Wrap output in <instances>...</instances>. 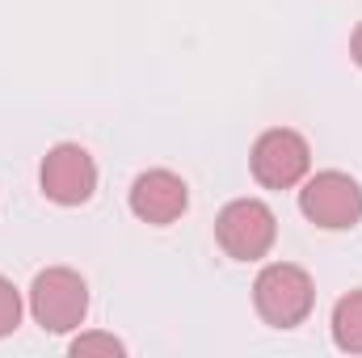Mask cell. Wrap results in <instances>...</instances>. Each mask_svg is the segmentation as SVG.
Masks as SVG:
<instances>
[{
	"instance_id": "11",
	"label": "cell",
	"mask_w": 362,
	"mask_h": 358,
	"mask_svg": "<svg viewBox=\"0 0 362 358\" xmlns=\"http://www.w3.org/2000/svg\"><path fill=\"white\" fill-rule=\"evenodd\" d=\"M350 51H354V64L362 68V25L354 30V38H350Z\"/></svg>"
},
{
	"instance_id": "8",
	"label": "cell",
	"mask_w": 362,
	"mask_h": 358,
	"mask_svg": "<svg viewBox=\"0 0 362 358\" xmlns=\"http://www.w3.org/2000/svg\"><path fill=\"white\" fill-rule=\"evenodd\" d=\"M333 342L346 354H362V291H350L333 308Z\"/></svg>"
},
{
	"instance_id": "6",
	"label": "cell",
	"mask_w": 362,
	"mask_h": 358,
	"mask_svg": "<svg viewBox=\"0 0 362 358\" xmlns=\"http://www.w3.org/2000/svg\"><path fill=\"white\" fill-rule=\"evenodd\" d=\"M42 181V194L59 207H81L89 202L93 190H97V165L81 144H55L38 169Z\"/></svg>"
},
{
	"instance_id": "10",
	"label": "cell",
	"mask_w": 362,
	"mask_h": 358,
	"mask_svg": "<svg viewBox=\"0 0 362 358\" xmlns=\"http://www.w3.org/2000/svg\"><path fill=\"white\" fill-rule=\"evenodd\" d=\"M127 350L118 337H110V333H81L76 342H72V354L76 358H89V354H110V358H118Z\"/></svg>"
},
{
	"instance_id": "2",
	"label": "cell",
	"mask_w": 362,
	"mask_h": 358,
	"mask_svg": "<svg viewBox=\"0 0 362 358\" xmlns=\"http://www.w3.org/2000/svg\"><path fill=\"white\" fill-rule=\"evenodd\" d=\"M30 312L47 333H72L81 329L85 312H89V287L76 270L51 266L42 270L30 287Z\"/></svg>"
},
{
	"instance_id": "9",
	"label": "cell",
	"mask_w": 362,
	"mask_h": 358,
	"mask_svg": "<svg viewBox=\"0 0 362 358\" xmlns=\"http://www.w3.org/2000/svg\"><path fill=\"white\" fill-rule=\"evenodd\" d=\"M17 325H21V295H17V287L0 274V337H8Z\"/></svg>"
},
{
	"instance_id": "7",
	"label": "cell",
	"mask_w": 362,
	"mask_h": 358,
	"mask_svg": "<svg viewBox=\"0 0 362 358\" xmlns=\"http://www.w3.org/2000/svg\"><path fill=\"white\" fill-rule=\"evenodd\" d=\"M185 207H189V190L169 169H148L131 185V211L144 224H173L185 215Z\"/></svg>"
},
{
	"instance_id": "5",
	"label": "cell",
	"mask_w": 362,
	"mask_h": 358,
	"mask_svg": "<svg viewBox=\"0 0 362 358\" xmlns=\"http://www.w3.org/2000/svg\"><path fill=\"white\" fill-rule=\"evenodd\" d=\"M249 161H253V178L262 181L266 190H291V185H299L303 173H308L312 148H308V139L299 131L274 127V131H266L253 144V156Z\"/></svg>"
},
{
	"instance_id": "4",
	"label": "cell",
	"mask_w": 362,
	"mask_h": 358,
	"mask_svg": "<svg viewBox=\"0 0 362 358\" xmlns=\"http://www.w3.org/2000/svg\"><path fill=\"white\" fill-rule=\"evenodd\" d=\"M299 211H303L316 228H329V232L354 228L362 219V185L350 178V173L325 169V173H316V178L303 181V190H299Z\"/></svg>"
},
{
	"instance_id": "1",
	"label": "cell",
	"mask_w": 362,
	"mask_h": 358,
	"mask_svg": "<svg viewBox=\"0 0 362 358\" xmlns=\"http://www.w3.org/2000/svg\"><path fill=\"white\" fill-rule=\"evenodd\" d=\"M253 304H257V316L266 325H274V329H295L299 321H308V312L316 304V287H312V278H308L303 266L274 262L253 282Z\"/></svg>"
},
{
	"instance_id": "3",
	"label": "cell",
	"mask_w": 362,
	"mask_h": 358,
	"mask_svg": "<svg viewBox=\"0 0 362 358\" xmlns=\"http://www.w3.org/2000/svg\"><path fill=\"white\" fill-rule=\"evenodd\" d=\"M274 236H278V219H274V211L262 198H236V202H228V207L219 211V219H215V241H219V249H223L228 258H236V262H257V258H266L270 245H274Z\"/></svg>"
}]
</instances>
